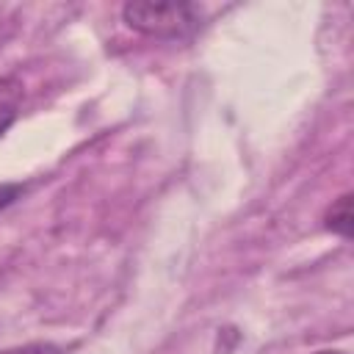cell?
<instances>
[{
    "label": "cell",
    "instance_id": "5",
    "mask_svg": "<svg viewBox=\"0 0 354 354\" xmlns=\"http://www.w3.org/2000/svg\"><path fill=\"white\" fill-rule=\"evenodd\" d=\"M14 119H17V111H14V105H8V102H0V136L14 124Z\"/></svg>",
    "mask_w": 354,
    "mask_h": 354
},
{
    "label": "cell",
    "instance_id": "6",
    "mask_svg": "<svg viewBox=\"0 0 354 354\" xmlns=\"http://www.w3.org/2000/svg\"><path fill=\"white\" fill-rule=\"evenodd\" d=\"M315 354H343V351H315Z\"/></svg>",
    "mask_w": 354,
    "mask_h": 354
},
{
    "label": "cell",
    "instance_id": "2",
    "mask_svg": "<svg viewBox=\"0 0 354 354\" xmlns=\"http://www.w3.org/2000/svg\"><path fill=\"white\" fill-rule=\"evenodd\" d=\"M326 230L340 235V238H351L354 232V213H351V194H343L329 210H326Z\"/></svg>",
    "mask_w": 354,
    "mask_h": 354
},
{
    "label": "cell",
    "instance_id": "1",
    "mask_svg": "<svg viewBox=\"0 0 354 354\" xmlns=\"http://www.w3.org/2000/svg\"><path fill=\"white\" fill-rule=\"evenodd\" d=\"M122 17L127 22V28L152 36V39H188L196 33L199 28V11L191 3H180V0H163V3H127L122 8Z\"/></svg>",
    "mask_w": 354,
    "mask_h": 354
},
{
    "label": "cell",
    "instance_id": "3",
    "mask_svg": "<svg viewBox=\"0 0 354 354\" xmlns=\"http://www.w3.org/2000/svg\"><path fill=\"white\" fill-rule=\"evenodd\" d=\"M0 354H64V351L55 348V346H50V343H25V346L0 348Z\"/></svg>",
    "mask_w": 354,
    "mask_h": 354
},
{
    "label": "cell",
    "instance_id": "4",
    "mask_svg": "<svg viewBox=\"0 0 354 354\" xmlns=\"http://www.w3.org/2000/svg\"><path fill=\"white\" fill-rule=\"evenodd\" d=\"M19 194H22L19 183H0V210L8 207L14 199H19Z\"/></svg>",
    "mask_w": 354,
    "mask_h": 354
}]
</instances>
